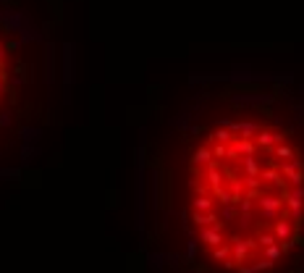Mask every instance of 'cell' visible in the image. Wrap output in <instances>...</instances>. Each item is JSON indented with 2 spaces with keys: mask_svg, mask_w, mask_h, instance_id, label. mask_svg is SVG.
I'll use <instances>...</instances> for the list:
<instances>
[{
  "mask_svg": "<svg viewBox=\"0 0 304 273\" xmlns=\"http://www.w3.org/2000/svg\"><path fill=\"white\" fill-rule=\"evenodd\" d=\"M286 136L278 134V132H257V147H262V150H273L275 144H281Z\"/></svg>",
  "mask_w": 304,
  "mask_h": 273,
  "instance_id": "cell-1",
  "label": "cell"
},
{
  "mask_svg": "<svg viewBox=\"0 0 304 273\" xmlns=\"http://www.w3.org/2000/svg\"><path fill=\"white\" fill-rule=\"evenodd\" d=\"M273 155H275V158H286V160H294V158H297V150L281 142V144H275V147H273Z\"/></svg>",
  "mask_w": 304,
  "mask_h": 273,
  "instance_id": "cell-2",
  "label": "cell"
},
{
  "mask_svg": "<svg viewBox=\"0 0 304 273\" xmlns=\"http://www.w3.org/2000/svg\"><path fill=\"white\" fill-rule=\"evenodd\" d=\"M194 163H197V166H210V163H213V150H210V147H199L194 152Z\"/></svg>",
  "mask_w": 304,
  "mask_h": 273,
  "instance_id": "cell-3",
  "label": "cell"
},
{
  "mask_svg": "<svg viewBox=\"0 0 304 273\" xmlns=\"http://www.w3.org/2000/svg\"><path fill=\"white\" fill-rule=\"evenodd\" d=\"M244 171H246V176H252V179H260V166H257V160H254V155H249V158H244Z\"/></svg>",
  "mask_w": 304,
  "mask_h": 273,
  "instance_id": "cell-4",
  "label": "cell"
},
{
  "mask_svg": "<svg viewBox=\"0 0 304 273\" xmlns=\"http://www.w3.org/2000/svg\"><path fill=\"white\" fill-rule=\"evenodd\" d=\"M226 155H228V144H220V142H218L215 147H213V158H218V160H223Z\"/></svg>",
  "mask_w": 304,
  "mask_h": 273,
  "instance_id": "cell-5",
  "label": "cell"
},
{
  "mask_svg": "<svg viewBox=\"0 0 304 273\" xmlns=\"http://www.w3.org/2000/svg\"><path fill=\"white\" fill-rule=\"evenodd\" d=\"M0 63H3V61H0Z\"/></svg>",
  "mask_w": 304,
  "mask_h": 273,
  "instance_id": "cell-6",
  "label": "cell"
}]
</instances>
